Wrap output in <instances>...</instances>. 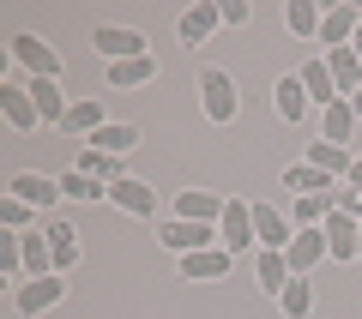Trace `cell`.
I'll use <instances>...</instances> for the list:
<instances>
[{
	"mask_svg": "<svg viewBox=\"0 0 362 319\" xmlns=\"http://www.w3.org/2000/svg\"><path fill=\"white\" fill-rule=\"evenodd\" d=\"M199 109H206L211 127H230V121H235L242 90H235V78L223 73V66H206V73H199Z\"/></svg>",
	"mask_w": 362,
	"mask_h": 319,
	"instance_id": "6da1fadb",
	"label": "cell"
},
{
	"mask_svg": "<svg viewBox=\"0 0 362 319\" xmlns=\"http://www.w3.org/2000/svg\"><path fill=\"white\" fill-rule=\"evenodd\" d=\"M90 49L115 66V61H139V54H151V42H145L133 25H97V30H90Z\"/></svg>",
	"mask_w": 362,
	"mask_h": 319,
	"instance_id": "7a4b0ae2",
	"label": "cell"
},
{
	"mask_svg": "<svg viewBox=\"0 0 362 319\" xmlns=\"http://www.w3.org/2000/svg\"><path fill=\"white\" fill-rule=\"evenodd\" d=\"M157 241H163L175 259L199 253V247H223V241H218V223H187V217H169L163 229H157Z\"/></svg>",
	"mask_w": 362,
	"mask_h": 319,
	"instance_id": "3957f363",
	"label": "cell"
},
{
	"mask_svg": "<svg viewBox=\"0 0 362 319\" xmlns=\"http://www.w3.org/2000/svg\"><path fill=\"white\" fill-rule=\"evenodd\" d=\"M61 301H66V277H61V271H49V277H25L13 289L18 313H49V307H61Z\"/></svg>",
	"mask_w": 362,
	"mask_h": 319,
	"instance_id": "277c9868",
	"label": "cell"
},
{
	"mask_svg": "<svg viewBox=\"0 0 362 319\" xmlns=\"http://www.w3.org/2000/svg\"><path fill=\"white\" fill-rule=\"evenodd\" d=\"M6 193L25 199L30 211H54V205H61V175H37V169H25V175L6 181Z\"/></svg>",
	"mask_w": 362,
	"mask_h": 319,
	"instance_id": "5b68a950",
	"label": "cell"
},
{
	"mask_svg": "<svg viewBox=\"0 0 362 319\" xmlns=\"http://www.w3.org/2000/svg\"><path fill=\"white\" fill-rule=\"evenodd\" d=\"M13 61L25 66L30 78H61V54H54L42 37H30V30H18V37H13Z\"/></svg>",
	"mask_w": 362,
	"mask_h": 319,
	"instance_id": "8992f818",
	"label": "cell"
},
{
	"mask_svg": "<svg viewBox=\"0 0 362 319\" xmlns=\"http://www.w3.org/2000/svg\"><path fill=\"white\" fill-rule=\"evenodd\" d=\"M218 241L230 247V253H242V247H259V235H254V205H247V199H230V205H223Z\"/></svg>",
	"mask_w": 362,
	"mask_h": 319,
	"instance_id": "52a82bcc",
	"label": "cell"
},
{
	"mask_svg": "<svg viewBox=\"0 0 362 319\" xmlns=\"http://www.w3.org/2000/svg\"><path fill=\"white\" fill-rule=\"evenodd\" d=\"M223 205H230V193L187 187V193H175V217H187V223H223Z\"/></svg>",
	"mask_w": 362,
	"mask_h": 319,
	"instance_id": "ba28073f",
	"label": "cell"
},
{
	"mask_svg": "<svg viewBox=\"0 0 362 319\" xmlns=\"http://www.w3.org/2000/svg\"><path fill=\"white\" fill-rule=\"evenodd\" d=\"M0 115H6V127L13 133H30L37 127V102H30V85H13V78H0Z\"/></svg>",
	"mask_w": 362,
	"mask_h": 319,
	"instance_id": "9c48e42d",
	"label": "cell"
},
{
	"mask_svg": "<svg viewBox=\"0 0 362 319\" xmlns=\"http://www.w3.org/2000/svg\"><path fill=\"white\" fill-rule=\"evenodd\" d=\"M223 25V13H218V0H194V6H187V13L175 18V37L187 42V49H199V42L211 37V30Z\"/></svg>",
	"mask_w": 362,
	"mask_h": 319,
	"instance_id": "30bf717a",
	"label": "cell"
},
{
	"mask_svg": "<svg viewBox=\"0 0 362 319\" xmlns=\"http://www.w3.org/2000/svg\"><path fill=\"white\" fill-rule=\"evenodd\" d=\"M230 265H235L230 247H199V253L181 259V277L187 283H218V277H230Z\"/></svg>",
	"mask_w": 362,
	"mask_h": 319,
	"instance_id": "8fae6325",
	"label": "cell"
},
{
	"mask_svg": "<svg viewBox=\"0 0 362 319\" xmlns=\"http://www.w3.org/2000/svg\"><path fill=\"white\" fill-rule=\"evenodd\" d=\"M109 205H121V211H127V217H145V223L157 217V193L145 187L139 175H121L115 187H109Z\"/></svg>",
	"mask_w": 362,
	"mask_h": 319,
	"instance_id": "7c38bea8",
	"label": "cell"
},
{
	"mask_svg": "<svg viewBox=\"0 0 362 319\" xmlns=\"http://www.w3.org/2000/svg\"><path fill=\"white\" fill-rule=\"evenodd\" d=\"M42 235H49V247H54V271L66 277V271L78 265V253H85V235H78L66 217H49V223H42Z\"/></svg>",
	"mask_w": 362,
	"mask_h": 319,
	"instance_id": "4fadbf2b",
	"label": "cell"
},
{
	"mask_svg": "<svg viewBox=\"0 0 362 319\" xmlns=\"http://www.w3.org/2000/svg\"><path fill=\"white\" fill-rule=\"evenodd\" d=\"M254 235H259V247H272V253H284L290 241H296V223L278 211V205H254Z\"/></svg>",
	"mask_w": 362,
	"mask_h": 319,
	"instance_id": "5bb4252c",
	"label": "cell"
},
{
	"mask_svg": "<svg viewBox=\"0 0 362 319\" xmlns=\"http://www.w3.org/2000/svg\"><path fill=\"white\" fill-rule=\"evenodd\" d=\"M284 259H290V271H296V277H308L320 259H332V247H326V229H296V241L284 247Z\"/></svg>",
	"mask_w": 362,
	"mask_h": 319,
	"instance_id": "9a60e30c",
	"label": "cell"
},
{
	"mask_svg": "<svg viewBox=\"0 0 362 319\" xmlns=\"http://www.w3.org/2000/svg\"><path fill=\"white\" fill-rule=\"evenodd\" d=\"M272 109H278V121H290V127H296V121H308V90H302V78L296 73H284L278 78V85H272Z\"/></svg>",
	"mask_w": 362,
	"mask_h": 319,
	"instance_id": "2e32d148",
	"label": "cell"
},
{
	"mask_svg": "<svg viewBox=\"0 0 362 319\" xmlns=\"http://www.w3.org/2000/svg\"><path fill=\"white\" fill-rule=\"evenodd\" d=\"M290 277H296V271H290V259H284V253H272V247H259V253H254V283L272 295V301L290 289Z\"/></svg>",
	"mask_w": 362,
	"mask_h": 319,
	"instance_id": "e0dca14e",
	"label": "cell"
},
{
	"mask_svg": "<svg viewBox=\"0 0 362 319\" xmlns=\"http://www.w3.org/2000/svg\"><path fill=\"white\" fill-rule=\"evenodd\" d=\"M296 78H302V90H308L314 109H332V102H338V85H332V73H326V54L302 61V66H296Z\"/></svg>",
	"mask_w": 362,
	"mask_h": 319,
	"instance_id": "ac0fdd59",
	"label": "cell"
},
{
	"mask_svg": "<svg viewBox=\"0 0 362 319\" xmlns=\"http://www.w3.org/2000/svg\"><path fill=\"white\" fill-rule=\"evenodd\" d=\"M320 229H326V247H332V259H356V247H362V223L350 217V211H332Z\"/></svg>",
	"mask_w": 362,
	"mask_h": 319,
	"instance_id": "d6986e66",
	"label": "cell"
},
{
	"mask_svg": "<svg viewBox=\"0 0 362 319\" xmlns=\"http://www.w3.org/2000/svg\"><path fill=\"white\" fill-rule=\"evenodd\" d=\"M109 121H103V97H78L73 109H66V121H61V133H73V139H97Z\"/></svg>",
	"mask_w": 362,
	"mask_h": 319,
	"instance_id": "ffe728a7",
	"label": "cell"
},
{
	"mask_svg": "<svg viewBox=\"0 0 362 319\" xmlns=\"http://www.w3.org/2000/svg\"><path fill=\"white\" fill-rule=\"evenodd\" d=\"M356 30H362V13H356V6H326V18H320V42H326V49H350Z\"/></svg>",
	"mask_w": 362,
	"mask_h": 319,
	"instance_id": "44dd1931",
	"label": "cell"
},
{
	"mask_svg": "<svg viewBox=\"0 0 362 319\" xmlns=\"http://www.w3.org/2000/svg\"><path fill=\"white\" fill-rule=\"evenodd\" d=\"M18 259H25V277H49V271H54L49 235H42V229H25V235H18Z\"/></svg>",
	"mask_w": 362,
	"mask_h": 319,
	"instance_id": "7402d4cb",
	"label": "cell"
},
{
	"mask_svg": "<svg viewBox=\"0 0 362 319\" xmlns=\"http://www.w3.org/2000/svg\"><path fill=\"white\" fill-rule=\"evenodd\" d=\"M326 73H332L338 97H356V90H362V61H356V49H326Z\"/></svg>",
	"mask_w": 362,
	"mask_h": 319,
	"instance_id": "603a6c76",
	"label": "cell"
},
{
	"mask_svg": "<svg viewBox=\"0 0 362 319\" xmlns=\"http://www.w3.org/2000/svg\"><path fill=\"white\" fill-rule=\"evenodd\" d=\"M30 102H37V115L49 121V127H61L66 109H73V102L61 97V78H30Z\"/></svg>",
	"mask_w": 362,
	"mask_h": 319,
	"instance_id": "cb8c5ba5",
	"label": "cell"
},
{
	"mask_svg": "<svg viewBox=\"0 0 362 319\" xmlns=\"http://www.w3.org/2000/svg\"><path fill=\"white\" fill-rule=\"evenodd\" d=\"M320 6L314 0H284V30L290 37H302V42H320Z\"/></svg>",
	"mask_w": 362,
	"mask_h": 319,
	"instance_id": "d4e9b609",
	"label": "cell"
},
{
	"mask_svg": "<svg viewBox=\"0 0 362 319\" xmlns=\"http://www.w3.org/2000/svg\"><path fill=\"white\" fill-rule=\"evenodd\" d=\"M350 133H356V109H350L344 97H338L332 109H320V139L326 145H344V151H350Z\"/></svg>",
	"mask_w": 362,
	"mask_h": 319,
	"instance_id": "484cf974",
	"label": "cell"
},
{
	"mask_svg": "<svg viewBox=\"0 0 362 319\" xmlns=\"http://www.w3.org/2000/svg\"><path fill=\"white\" fill-rule=\"evenodd\" d=\"M302 163L326 169V175H332V181H350V163H356V151H344V145H326V139H314Z\"/></svg>",
	"mask_w": 362,
	"mask_h": 319,
	"instance_id": "4316f807",
	"label": "cell"
},
{
	"mask_svg": "<svg viewBox=\"0 0 362 319\" xmlns=\"http://www.w3.org/2000/svg\"><path fill=\"white\" fill-rule=\"evenodd\" d=\"M157 78V54H139V61H115L109 66V90H139Z\"/></svg>",
	"mask_w": 362,
	"mask_h": 319,
	"instance_id": "83f0119b",
	"label": "cell"
},
{
	"mask_svg": "<svg viewBox=\"0 0 362 319\" xmlns=\"http://www.w3.org/2000/svg\"><path fill=\"white\" fill-rule=\"evenodd\" d=\"M332 187H338V181L326 175V169H314V163H284V193H296V199H302V193H332Z\"/></svg>",
	"mask_w": 362,
	"mask_h": 319,
	"instance_id": "f1b7e54d",
	"label": "cell"
},
{
	"mask_svg": "<svg viewBox=\"0 0 362 319\" xmlns=\"http://www.w3.org/2000/svg\"><path fill=\"white\" fill-rule=\"evenodd\" d=\"M326 217H332V193H302V199H290V223L296 229H320Z\"/></svg>",
	"mask_w": 362,
	"mask_h": 319,
	"instance_id": "f546056e",
	"label": "cell"
},
{
	"mask_svg": "<svg viewBox=\"0 0 362 319\" xmlns=\"http://www.w3.org/2000/svg\"><path fill=\"white\" fill-rule=\"evenodd\" d=\"M78 175H90V181H103V187H115L121 181V157H109V151H97V145H85V151H78Z\"/></svg>",
	"mask_w": 362,
	"mask_h": 319,
	"instance_id": "4dcf8cb0",
	"label": "cell"
},
{
	"mask_svg": "<svg viewBox=\"0 0 362 319\" xmlns=\"http://www.w3.org/2000/svg\"><path fill=\"white\" fill-rule=\"evenodd\" d=\"M85 145H97V151H109V157H127L133 145H139V127H133V121H109V127L97 133V139H85Z\"/></svg>",
	"mask_w": 362,
	"mask_h": 319,
	"instance_id": "1f68e13d",
	"label": "cell"
},
{
	"mask_svg": "<svg viewBox=\"0 0 362 319\" xmlns=\"http://www.w3.org/2000/svg\"><path fill=\"white\" fill-rule=\"evenodd\" d=\"M61 199L97 205V199H109V187H103V181H90V175H78V169H66V175H61Z\"/></svg>",
	"mask_w": 362,
	"mask_h": 319,
	"instance_id": "d6a6232c",
	"label": "cell"
},
{
	"mask_svg": "<svg viewBox=\"0 0 362 319\" xmlns=\"http://www.w3.org/2000/svg\"><path fill=\"white\" fill-rule=\"evenodd\" d=\"M278 313H284V319H308V313H314V295H308V277H290V289L278 295Z\"/></svg>",
	"mask_w": 362,
	"mask_h": 319,
	"instance_id": "836d02e7",
	"label": "cell"
},
{
	"mask_svg": "<svg viewBox=\"0 0 362 319\" xmlns=\"http://www.w3.org/2000/svg\"><path fill=\"white\" fill-rule=\"evenodd\" d=\"M0 229H13V235H25V229H30V205H25V199H13V193H6V199H0Z\"/></svg>",
	"mask_w": 362,
	"mask_h": 319,
	"instance_id": "e575fe53",
	"label": "cell"
},
{
	"mask_svg": "<svg viewBox=\"0 0 362 319\" xmlns=\"http://www.w3.org/2000/svg\"><path fill=\"white\" fill-rule=\"evenodd\" d=\"M218 13H223V25H247V18H254L247 0H218Z\"/></svg>",
	"mask_w": 362,
	"mask_h": 319,
	"instance_id": "d590c367",
	"label": "cell"
},
{
	"mask_svg": "<svg viewBox=\"0 0 362 319\" xmlns=\"http://www.w3.org/2000/svg\"><path fill=\"white\" fill-rule=\"evenodd\" d=\"M350 181H356V187H362V151H356V163H350Z\"/></svg>",
	"mask_w": 362,
	"mask_h": 319,
	"instance_id": "8d00e7d4",
	"label": "cell"
},
{
	"mask_svg": "<svg viewBox=\"0 0 362 319\" xmlns=\"http://www.w3.org/2000/svg\"><path fill=\"white\" fill-rule=\"evenodd\" d=\"M350 102V109H356V121H362V90H356V97H344Z\"/></svg>",
	"mask_w": 362,
	"mask_h": 319,
	"instance_id": "74e56055",
	"label": "cell"
},
{
	"mask_svg": "<svg viewBox=\"0 0 362 319\" xmlns=\"http://www.w3.org/2000/svg\"><path fill=\"white\" fill-rule=\"evenodd\" d=\"M350 49H356V61H362V30H356V37H350Z\"/></svg>",
	"mask_w": 362,
	"mask_h": 319,
	"instance_id": "f35d334b",
	"label": "cell"
},
{
	"mask_svg": "<svg viewBox=\"0 0 362 319\" xmlns=\"http://www.w3.org/2000/svg\"><path fill=\"white\" fill-rule=\"evenodd\" d=\"M356 259H362V247H356Z\"/></svg>",
	"mask_w": 362,
	"mask_h": 319,
	"instance_id": "ab89813d",
	"label": "cell"
}]
</instances>
